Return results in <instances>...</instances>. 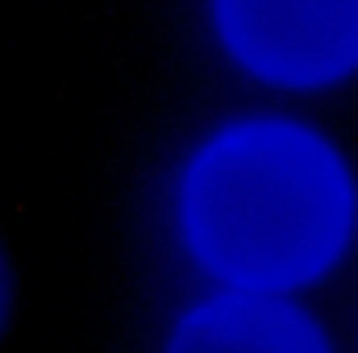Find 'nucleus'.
<instances>
[{"instance_id":"obj_2","label":"nucleus","mask_w":358,"mask_h":353,"mask_svg":"<svg viewBox=\"0 0 358 353\" xmlns=\"http://www.w3.org/2000/svg\"><path fill=\"white\" fill-rule=\"evenodd\" d=\"M229 50L279 84H325L358 67V0H217Z\"/></svg>"},{"instance_id":"obj_3","label":"nucleus","mask_w":358,"mask_h":353,"mask_svg":"<svg viewBox=\"0 0 358 353\" xmlns=\"http://www.w3.org/2000/svg\"><path fill=\"white\" fill-rule=\"evenodd\" d=\"M167 353H329L317 324L271 291H234L179 320Z\"/></svg>"},{"instance_id":"obj_1","label":"nucleus","mask_w":358,"mask_h":353,"mask_svg":"<svg viewBox=\"0 0 358 353\" xmlns=\"http://www.w3.org/2000/svg\"><path fill=\"white\" fill-rule=\"evenodd\" d=\"M355 216L338 154L296 125L221 133L187 171L183 229L221 278L279 291L317 278L346 246Z\"/></svg>"},{"instance_id":"obj_4","label":"nucleus","mask_w":358,"mask_h":353,"mask_svg":"<svg viewBox=\"0 0 358 353\" xmlns=\"http://www.w3.org/2000/svg\"><path fill=\"white\" fill-rule=\"evenodd\" d=\"M4 312H8V270H4V258H0V324H4Z\"/></svg>"}]
</instances>
